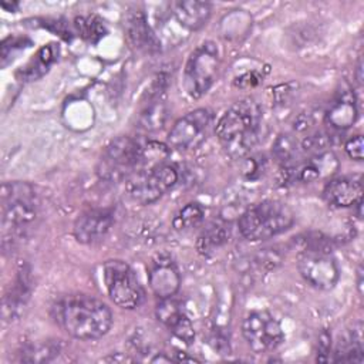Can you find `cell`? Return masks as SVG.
I'll use <instances>...</instances> for the list:
<instances>
[{
  "label": "cell",
  "mask_w": 364,
  "mask_h": 364,
  "mask_svg": "<svg viewBox=\"0 0 364 364\" xmlns=\"http://www.w3.org/2000/svg\"><path fill=\"white\" fill-rule=\"evenodd\" d=\"M324 118L326 122L336 129L350 128L357 119V104L353 91H340L326 111Z\"/></svg>",
  "instance_id": "17"
},
{
  "label": "cell",
  "mask_w": 364,
  "mask_h": 364,
  "mask_svg": "<svg viewBox=\"0 0 364 364\" xmlns=\"http://www.w3.org/2000/svg\"><path fill=\"white\" fill-rule=\"evenodd\" d=\"M323 196L327 203L337 208L355 206L363 199V182L360 176H338L324 186Z\"/></svg>",
  "instance_id": "16"
},
{
  "label": "cell",
  "mask_w": 364,
  "mask_h": 364,
  "mask_svg": "<svg viewBox=\"0 0 364 364\" xmlns=\"http://www.w3.org/2000/svg\"><path fill=\"white\" fill-rule=\"evenodd\" d=\"M124 31L128 43L144 53L154 54L161 51V41L148 24L146 16L139 9H131L124 16Z\"/></svg>",
  "instance_id": "13"
},
{
  "label": "cell",
  "mask_w": 364,
  "mask_h": 364,
  "mask_svg": "<svg viewBox=\"0 0 364 364\" xmlns=\"http://www.w3.org/2000/svg\"><path fill=\"white\" fill-rule=\"evenodd\" d=\"M216 136L226 154L235 159L245 158L262 136V109L250 98L230 105L216 124Z\"/></svg>",
  "instance_id": "2"
},
{
  "label": "cell",
  "mask_w": 364,
  "mask_h": 364,
  "mask_svg": "<svg viewBox=\"0 0 364 364\" xmlns=\"http://www.w3.org/2000/svg\"><path fill=\"white\" fill-rule=\"evenodd\" d=\"M259 158H255V156H249L245 159V164H243V175L247 178V179H255L260 175V169L263 168V164L260 165V162L257 161Z\"/></svg>",
  "instance_id": "30"
},
{
  "label": "cell",
  "mask_w": 364,
  "mask_h": 364,
  "mask_svg": "<svg viewBox=\"0 0 364 364\" xmlns=\"http://www.w3.org/2000/svg\"><path fill=\"white\" fill-rule=\"evenodd\" d=\"M331 353V336L327 330H323L318 334L317 343V361H328Z\"/></svg>",
  "instance_id": "29"
},
{
  "label": "cell",
  "mask_w": 364,
  "mask_h": 364,
  "mask_svg": "<svg viewBox=\"0 0 364 364\" xmlns=\"http://www.w3.org/2000/svg\"><path fill=\"white\" fill-rule=\"evenodd\" d=\"M148 282L156 297H173L181 286V274L175 262L166 255L155 256L148 267Z\"/></svg>",
  "instance_id": "12"
},
{
  "label": "cell",
  "mask_w": 364,
  "mask_h": 364,
  "mask_svg": "<svg viewBox=\"0 0 364 364\" xmlns=\"http://www.w3.org/2000/svg\"><path fill=\"white\" fill-rule=\"evenodd\" d=\"M210 4L200 0H182L172 4V14L186 30L195 31L206 24L210 17Z\"/></svg>",
  "instance_id": "18"
},
{
  "label": "cell",
  "mask_w": 364,
  "mask_h": 364,
  "mask_svg": "<svg viewBox=\"0 0 364 364\" xmlns=\"http://www.w3.org/2000/svg\"><path fill=\"white\" fill-rule=\"evenodd\" d=\"M219 70V51L213 41H203L188 57L182 84L192 98H200L216 80Z\"/></svg>",
  "instance_id": "6"
},
{
  "label": "cell",
  "mask_w": 364,
  "mask_h": 364,
  "mask_svg": "<svg viewBox=\"0 0 364 364\" xmlns=\"http://www.w3.org/2000/svg\"><path fill=\"white\" fill-rule=\"evenodd\" d=\"M212 125V112L206 108L193 109L181 117L168 134L169 146L178 151H189L200 146Z\"/></svg>",
  "instance_id": "10"
},
{
  "label": "cell",
  "mask_w": 364,
  "mask_h": 364,
  "mask_svg": "<svg viewBox=\"0 0 364 364\" xmlns=\"http://www.w3.org/2000/svg\"><path fill=\"white\" fill-rule=\"evenodd\" d=\"M1 236L3 247L18 239L36 220L38 196L27 182H4L1 185Z\"/></svg>",
  "instance_id": "3"
},
{
  "label": "cell",
  "mask_w": 364,
  "mask_h": 364,
  "mask_svg": "<svg viewBox=\"0 0 364 364\" xmlns=\"http://www.w3.org/2000/svg\"><path fill=\"white\" fill-rule=\"evenodd\" d=\"M242 334L250 350L257 354L273 351L284 340L280 323L266 310L249 313L243 318Z\"/></svg>",
  "instance_id": "9"
},
{
  "label": "cell",
  "mask_w": 364,
  "mask_h": 364,
  "mask_svg": "<svg viewBox=\"0 0 364 364\" xmlns=\"http://www.w3.org/2000/svg\"><path fill=\"white\" fill-rule=\"evenodd\" d=\"M344 149L347 152V155L354 159V161H363V152H364V142H363V136L361 135H354L351 136L346 145Z\"/></svg>",
  "instance_id": "28"
},
{
  "label": "cell",
  "mask_w": 364,
  "mask_h": 364,
  "mask_svg": "<svg viewBox=\"0 0 364 364\" xmlns=\"http://www.w3.org/2000/svg\"><path fill=\"white\" fill-rule=\"evenodd\" d=\"M330 144H331L330 136L326 132L317 131V132L307 135L300 142V151H303L307 156H314V155L326 152L327 148L330 146Z\"/></svg>",
  "instance_id": "27"
},
{
  "label": "cell",
  "mask_w": 364,
  "mask_h": 364,
  "mask_svg": "<svg viewBox=\"0 0 364 364\" xmlns=\"http://www.w3.org/2000/svg\"><path fill=\"white\" fill-rule=\"evenodd\" d=\"M363 351L361 327L353 328L340 337L331 360L341 363H361L364 360Z\"/></svg>",
  "instance_id": "20"
},
{
  "label": "cell",
  "mask_w": 364,
  "mask_h": 364,
  "mask_svg": "<svg viewBox=\"0 0 364 364\" xmlns=\"http://www.w3.org/2000/svg\"><path fill=\"white\" fill-rule=\"evenodd\" d=\"M203 208L196 203L191 202L185 205L173 218L172 223L176 230H188L198 226L203 220Z\"/></svg>",
  "instance_id": "24"
},
{
  "label": "cell",
  "mask_w": 364,
  "mask_h": 364,
  "mask_svg": "<svg viewBox=\"0 0 364 364\" xmlns=\"http://www.w3.org/2000/svg\"><path fill=\"white\" fill-rule=\"evenodd\" d=\"M361 70H363V65H361V61H360V63H358V65H357V81H358V82H361V81H363Z\"/></svg>",
  "instance_id": "33"
},
{
  "label": "cell",
  "mask_w": 364,
  "mask_h": 364,
  "mask_svg": "<svg viewBox=\"0 0 364 364\" xmlns=\"http://www.w3.org/2000/svg\"><path fill=\"white\" fill-rule=\"evenodd\" d=\"M299 149H300V144L297 142V139L289 134H283L277 136L272 151L276 159H279L283 165H286V164H291L297 158Z\"/></svg>",
  "instance_id": "25"
},
{
  "label": "cell",
  "mask_w": 364,
  "mask_h": 364,
  "mask_svg": "<svg viewBox=\"0 0 364 364\" xmlns=\"http://www.w3.org/2000/svg\"><path fill=\"white\" fill-rule=\"evenodd\" d=\"M74 27L80 37L91 44H97L107 34V26L104 20L95 14L75 17Z\"/></svg>",
  "instance_id": "21"
},
{
  "label": "cell",
  "mask_w": 364,
  "mask_h": 364,
  "mask_svg": "<svg viewBox=\"0 0 364 364\" xmlns=\"http://www.w3.org/2000/svg\"><path fill=\"white\" fill-rule=\"evenodd\" d=\"M142 145L131 136H117L102 151L97 173L107 182H119L134 175L141 166Z\"/></svg>",
  "instance_id": "5"
},
{
  "label": "cell",
  "mask_w": 364,
  "mask_h": 364,
  "mask_svg": "<svg viewBox=\"0 0 364 364\" xmlns=\"http://www.w3.org/2000/svg\"><path fill=\"white\" fill-rule=\"evenodd\" d=\"M259 81H260V77L255 71H252V73H247L246 75L237 78L236 85H239V87H253V85L259 84Z\"/></svg>",
  "instance_id": "31"
},
{
  "label": "cell",
  "mask_w": 364,
  "mask_h": 364,
  "mask_svg": "<svg viewBox=\"0 0 364 364\" xmlns=\"http://www.w3.org/2000/svg\"><path fill=\"white\" fill-rule=\"evenodd\" d=\"M114 223V215L109 209H88L74 222V236L80 243H95L105 237Z\"/></svg>",
  "instance_id": "14"
},
{
  "label": "cell",
  "mask_w": 364,
  "mask_h": 364,
  "mask_svg": "<svg viewBox=\"0 0 364 364\" xmlns=\"http://www.w3.org/2000/svg\"><path fill=\"white\" fill-rule=\"evenodd\" d=\"M55 58L54 54V48L51 46L43 47L38 50V53L34 55V58L20 70L18 75L21 77V80H27V81H33L40 78L47 70L48 67L53 64Z\"/></svg>",
  "instance_id": "22"
},
{
  "label": "cell",
  "mask_w": 364,
  "mask_h": 364,
  "mask_svg": "<svg viewBox=\"0 0 364 364\" xmlns=\"http://www.w3.org/2000/svg\"><path fill=\"white\" fill-rule=\"evenodd\" d=\"M179 181V171L169 164L141 171L128 183L129 196L141 203L149 205L171 191Z\"/></svg>",
  "instance_id": "8"
},
{
  "label": "cell",
  "mask_w": 364,
  "mask_h": 364,
  "mask_svg": "<svg viewBox=\"0 0 364 364\" xmlns=\"http://www.w3.org/2000/svg\"><path fill=\"white\" fill-rule=\"evenodd\" d=\"M299 272L301 277L318 290L333 289L340 277L334 257L326 249H307L299 257Z\"/></svg>",
  "instance_id": "11"
},
{
  "label": "cell",
  "mask_w": 364,
  "mask_h": 364,
  "mask_svg": "<svg viewBox=\"0 0 364 364\" xmlns=\"http://www.w3.org/2000/svg\"><path fill=\"white\" fill-rule=\"evenodd\" d=\"M357 276H358V279H357V286H358V290H360V293H363V280H361V277H363V269H361V266L358 267Z\"/></svg>",
  "instance_id": "32"
},
{
  "label": "cell",
  "mask_w": 364,
  "mask_h": 364,
  "mask_svg": "<svg viewBox=\"0 0 364 364\" xmlns=\"http://www.w3.org/2000/svg\"><path fill=\"white\" fill-rule=\"evenodd\" d=\"M293 222L294 213L289 205L269 199L246 209L237 220V228L243 237L259 242L286 232Z\"/></svg>",
  "instance_id": "4"
},
{
  "label": "cell",
  "mask_w": 364,
  "mask_h": 364,
  "mask_svg": "<svg viewBox=\"0 0 364 364\" xmlns=\"http://www.w3.org/2000/svg\"><path fill=\"white\" fill-rule=\"evenodd\" d=\"M51 314L65 333L78 340L101 338L112 324L109 307L101 300L84 294L58 300L53 306Z\"/></svg>",
  "instance_id": "1"
},
{
  "label": "cell",
  "mask_w": 364,
  "mask_h": 364,
  "mask_svg": "<svg viewBox=\"0 0 364 364\" xmlns=\"http://www.w3.org/2000/svg\"><path fill=\"white\" fill-rule=\"evenodd\" d=\"M57 354H58V346H55L51 341L27 344L21 350V353H20L21 361H26V363H44V361H50Z\"/></svg>",
  "instance_id": "23"
},
{
  "label": "cell",
  "mask_w": 364,
  "mask_h": 364,
  "mask_svg": "<svg viewBox=\"0 0 364 364\" xmlns=\"http://www.w3.org/2000/svg\"><path fill=\"white\" fill-rule=\"evenodd\" d=\"M156 318L181 341L191 344L195 338V330L189 317L173 297L161 299L156 306Z\"/></svg>",
  "instance_id": "15"
},
{
  "label": "cell",
  "mask_w": 364,
  "mask_h": 364,
  "mask_svg": "<svg viewBox=\"0 0 364 364\" xmlns=\"http://www.w3.org/2000/svg\"><path fill=\"white\" fill-rule=\"evenodd\" d=\"M228 236H229V230L226 232L225 226L213 225V226H209V229H206L199 236V240H198L196 246H198L199 252L208 253V252L215 250L222 243H225L228 240Z\"/></svg>",
  "instance_id": "26"
},
{
  "label": "cell",
  "mask_w": 364,
  "mask_h": 364,
  "mask_svg": "<svg viewBox=\"0 0 364 364\" xmlns=\"http://www.w3.org/2000/svg\"><path fill=\"white\" fill-rule=\"evenodd\" d=\"M30 294V279L28 272L21 269L10 286L9 291L3 299V318L14 320L21 314V310L27 304Z\"/></svg>",
  "instance_id": "19"
},
{
  "label": "cell",
  "mask_w": 364,
  "mask_h": 364,
  "mask_svg": "<svg viewBox=\"0 0 364 364\" xmlns=\"http://www.w3.org/2000/svg\"><path fill=\"white\" fill-rule=\"evenodd\" d=\"M104 283L111 300L121 309L132 310L142 304L145 293L135 272L122 260H108L104 264Z\"/></svg>",
  "instance_id": "7"
}]
</instances>
